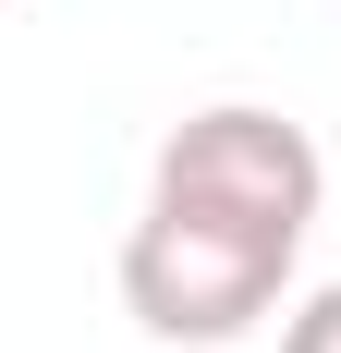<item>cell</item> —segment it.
<instances>
[{
	"instance_id": "obj_1",
	"label": "cell",
	"mask_w": 341,
	"mask_h": 353,
	"mask_svg": "<svg viewBox=\"0 0 341 353\" xmlns=\"http://www.w3.org/2000/svg\"><path fill=\"white\" fill-rule=\"evenodd\" d=\"M293 256L305 244H269V232H232L207 208L146 195V219L122 232V305L146 341H244L293 292Z\"/></svg>"
},
{
	"instance_id": "obj_2",
	"label": "cell",
	"mask_w": 341,
	"mask_h": 353,
	"mask_svg": "<svg viewBox=\"0 0 341 353\" xmlns=\"http://www.w3.org/2000/svg\"><path fill=\"white\" fill-rule=\"evenodd\" d=\"M146 195L170 208H207L232 232H269V244H305L317 232V195H329V159L293 110H256V98H220V110H183L159 134V171Z\"/></svg>"
},
{
	"instance_id": "obj_3",
	"label": "cell",
	"mask_w": 341,
	"mask_h": 353,
	"mask_svg": "<svg viewBox=\"0 0 341 353\" xmlns=\"http://www.w3.org/2000/svg\"><path fill=\"white\" fill-rule=\"evenodd\" d=\"M280 353H341V281H317L293 317H280Z\"/></svg>"
}]
</instances>
